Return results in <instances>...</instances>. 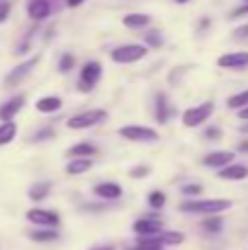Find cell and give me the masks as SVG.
<instances>
[{
    "label": "cell",
    "mask_w": 248,
    "mask_h": 250,
    "mask_svg": "<svg viewBox=\"0 0 248 250\" xmlns=\"http://www.w3.org/2000/svg\"><path fill=\"white\" fill-rule=\"evenodd\" d=\"M233 207L231 200L224 198H213V200H185L180 204L183 213H200V215H218Z\"/></svg>",
    "instance_id": "6da1fadb"
},
{
    "label": "cell",
    "mask_w": 248,
    "mask_h": 250,
    "mask_svg": "<svg viewBox=\"0 0 248 250\" xmlns=\"http://www.w3.org/2000/svg\"><path fill=\"white\" fill-rule=\"evenodd\" d=\"M147 55V46L143 44H123L112 51V62L117 64H134V62L143 60Z\"/></svg>",
    "instance_id": "7a4b0ae2"
},
{
    "label": "cell",
    "mask_w": 248,
    "mask_h": 250,
    "mask_svg": "<svg viewBox=\"0 0 248 250\" xmlns=\"http://www.w3.org/2000/svg\"><path fill=\"white\" fill-rule=\"evenodd\" d=\"M213 110H215L213 101H205V104H200V105H193V108L185 110L183 112L185 127H198V125H202L211 114H213Z\"/></svg>",
    "instance_id": "3957f363"
},
{
    "label": "cell",
    "mask_w": 248,
    "mask_h": 250,
    "mask_svg": "<svg viewBox=\"0 0 248 250\" xmlns=\"http://www.w3.org/2000/svg\"><path fill=\"white\" fill-rule=\"evenodd\" d=\"M119 134H121L123 138H127V141H134V143L158 141V132L152 127H147V125H123V127L119 129Z\"/></svg>",
    "instance_id": "277c9868"
},
{
    "label": "cell",
    "mask_w": 248,
    "mask_h": 250,
    "mask_svg": "<svg viewBox=\"0 0 248 250\" xmlns=\"http://www.w3.org/2000/svg\"><path fill=\"white\" fill-rule=\"evenodd\" d=\"M105 119V110H88V112H79L75 117H70L66 125L70 129H88L92 125H99Z\"/></svg>",
    "instance_id": "5b68a950"
},
{
    "label": "cell",
    "mask_w": 248,
    "mask_h": 250,
    "mask_svg": "<svg viewBox=\"0 0 248 250\" xmlns=\"http://www.w3.org/2000/svg\"><path fill=\"white\" fill-rule=\"evenodd\" d=\"M38 62H40V55H35V57H31V60H26V62H22V64H18L16 68H13L11 73L7 75V79H4V86L13 88V86H18V83H22V82H24V79L31 75V70L38 66Z\"/></svg>",
    "instance_id": "8992f818"
},
{
    "label": "cell",
    "mask_w": 248,
    "mask_h": 250,
    "mask_svg": "<svg viewBox=\"0 0 248 250\" xmlns=\"http://www.w3.org/2000/svg\"><path fill=\"white\" fill-rule=\"evenodd\" d=\"M99 79H101V64L99 62H88L82 68V75H79V90L82 92L92 90Z\"/></svg>",
    "instance_id": "52a82bcc"
},
{
    "label": "cell",
    "mask_w": 248,
    "mask_h": 250,
    "mask_svg": "<svg viewBox=\"0 0 248 250\" xmlns=\"http://www.w3.org/2000/svg\"><path fill=\"white\" fill-rule=\"evenodd\" d=\"M26 220L33 222L38 226H46V229H55L60 224V217L55 211H46V208H31L26 213Z\"/></svg>",
    "instance_id": "ba28073f"
},
{
    "label": "cell",
    "mask_w": 248,
    "mask_h": 250,
    "mask_svg": "<svg viewBox=\"0 0 248 250\" xmlns=\"http://www.w3.org/2000/svg\"><path fill=\"white\" fill-rule=\"evenodd\" d=\"M218 66L220 68H228V70L248 68V53L240 51V53H227V55H220L218 57Z\"/></svg>",
    "instance_id": "9c48e42d"
},
{
    "label": "cell",
    "mask_w": 248,
    "mask_h": 250,
    "mask_svg": "<svg viewBox=\"0 0 248 250\" xmlns=\"http://www.w3.org/2000/svg\"><path fill=\"white\" fill-rule=\"evenodd\" d=\"M132 230L136 233V237H143V235H156V233L163 230V224H161V220H156V217L145 215V217H141V220H136L134 224H132Z\"/></svg>",
    "instance_id": "30bf717a"
},
{
    "label": "cell",
    "mask_w": 248,
    "mask_h": 250,
    "mask_svg": "<svg viewBox=\"0 0 248 250\" xmlns=\"http://www.w3.org/2000/svg\"><path fill=\"white\" fill-rule=\"evenodd\" d=\"M233 158H235L233 151H211V154L205 156V165L211 169H222L227 165H231Z\"/></svg>",
    "instance_id": "8fae6325"
},
{
    "label": "cell",
    "mask_w": 248,
    "mask_h": 250,
    "mask_svg": "<svg viewBox=\"0 0 248 250\" xmlns=\"http://www.w3.org/2000/svg\"><path fill=\"white\" fill-rule=\"evenodd\" d=\"M95 195L101 200H119L123 195V189L117 182H99L95 187Z\"/></svg>",
    "instance_id": "7c38bea8"
},
{
    "label": "cell",
    "mask_w": 248,
    "mask_h": 250,
    "mask_svg": "<svg viewBox=\"0 0 248 250\" xmlns=\"http://www.w3.org/2000/svg\"><path fill=\"white\" fill-rule=\"evenodd\" d=\"M218 176L224 178V180H244V178H248V167L246 165H240V163H231L220 169Z\"/></svg>",
    "instance_id": "4fadbf2b"
},
{
    "label": "cell",
    "mask_w": 248,
    "mask_h": 250,
    "mask_svg": "<svg viewBox=\"0 0 248 250\" xmlns=\"http://www.w3.org/2000/svg\"><path fill=\"white\" fill-rule=\"evenodd\" d=\"M22 105H24V97H13L7 104H2L0 105V121H11L22 110Z\"/></svg>",
    "instance_id": "5bb4252c"
},
{
    "label": "cell",
    "mask_w": 248,
    "mask_h": 250,
    "mask_svg": "<svg viewBox=\"0 0 248 250\" xmlns=\"http://www.w3.org/2000/svg\"><path fill=\"white\" fill-rule=\"evenodd\" d=\"M51 16V2L48 0H31L29 2V18L31 20H44Z\"/></svg>",
    "instance_id": "9a60e30c"
},
{
    "label": "cell",
    "mask_w": 248,
    "mask_h": 250,
    "mask_svg": "<svg viewBox=\"0 0 248 250\" xmlns=\"http://www.w3.org/2000/svg\"><path fill=\"white\" fill-rule=\"evenodd\" d=\"M171 114H174V108L169 105L167 97L163 95V92H158L156 95V121L158 123H167L171 119Z\"/></svg>",
    "instance_id": "2e32d148"
},
{
    "label": "cell",
    "mask_w": 248,
    "mask_h": 250,
    "mask_svg": "<svg viewBox=\"0 0 248 250\" xmlns=\"http://www.w3.org/2000/svg\"><path fill=\"white\" fill-rule=\"evenodd\" d=\"M60 108H62V99L60 97H53V95L42 97V99H38V104H35V110L42 114H53Z\"/></svg>",
    "instance_id": "e0dca14e"
},
{
    "label": "cell",
    "mask_w": 248,
    "mask_h": 250,
    "mask_svg": "<svg viewBox=\"0 0 248 250\" xmlns=\"http://www.w3.org/2000/svg\"><path fill=\"white\" fill-rule=\"evenodd\" d=\"M92 160L90 158H70V163L66 165V173L68 176H79V173L90 171Z\"/></svg>",
    "instance_id": "ac0fdd59"
},
{
    "label": "cell",
    "mask_w": 248,
    "mask_h": 250,
    "mask_svg": "<svg viewBox=\"0 0 248 250\" xmlns=\"http://www.w3.org/2000/svg\"><path fill=\"white\" fill-rule=\"evenodd\" d=\"M97 154V147L90 145V143H79V145L70 147L68 151H66V156L68 158H90V156Z\"/></svg>",
    "instance_id": "d6986e66"
},
{
    "label": "cell",
    "mask_w": 248,
    "mask_h": 250,
    "mask_svg": "<svg viewBox=\"0 0 248 250\" xmlns=\"http://www.w3.org/2000/svg\"><path fill=\"white\" fill-rule=\"evenodd\" d=\"M123 24L127 29H143V26L149 24V16H145V13H130V16L123 18Z\"/></svg>",
    "instance_id": "ffe728a7"
},
{
    "label": "cell",
    "mask_w": 248,
    "mask_h": 250,
    "mask_svg": "<svg viewBox=\"0 0 248 250\" xmlns=\"http://www.w3.org/2000/svg\"><path fill=\"white\" fill-rule=\"evenodd\" d=\"M16 132H18V127H16V123L13 121H2L0 123V145H9V143L16 138Z\"/></svg>",
    "instance_id": "44dd1931"
},
{
    "label": "cell",
    "mask_w": 248,
    "mask_h": 250,
    "mask_svg": "<svg viewBox=\"0 0 248 250\" xmlns=\"http://www.w3.org/2000/svg\"><path fill=\"white\" fill-rule=\"evenodd\" d=\"M48 193H51V182H35V185L29 189V198L33 200V202L44 200Z\"/></svg>",
    "instance_id": "7402d4cb"
},
{
    "label": "cell",
    "mask_w": 248,
    "mask_h": 250,
    "mask_svg": "<svg viewBox=\"0 0 248 250\" xmlns=\"http://www.w3.org/2000/svg\"><path fill=\"white\" fill-rule=\"evenodd\" d=\"M57 237H60V235L55 233V229H46V226H44L42 230H33V233H29V239H33V242H40V244L55 242Z\"/></svg>",
    "instance_id": "603a6c76"
},
{
    "label": "cell",
    "mask_w": 248,
    "mask_h": 250,
    "mask_svg": "<svg viewBox=\"0 0 248 250\" xmlns=\"http://www.w3.org/2000/svg\"><path fill=\"white\" fill-rule=\"evenodd\" d=\"M222 226H224L222 217H215V215L207 217V220L202 222V229H205L209 235H220V233H222Z\"/></svg>",
    "instance_id": "cb8c5ba5"
},
{
    "label": "cell",
    "mask_w": 248,
    "mask_h": 250,
    "mask_svg": "<svg viewBox=\"0 0 248 250\" xmlns=\"http://www.w3.org/2000/svg\"><path fill=\"white\" fill-rule=\"evenodd\" d=\"M227 105L231 110H242V108H246L248 105V90H242V92H237V95H233L231 99L227 101Z\"/></svg>",
    "instance_id": "d4e9b609"
},
{
    "label": "cell",
    "mask_w": 248,
    "mask_h": 250,
    "mask_svg": "<svg viewBox=\"0 0 248 250\" xmlns=\"http://www.w3.org/2000/svg\"><path fill=\"white\" fill-rule=\"evenodd\" d=\"M147 202H149V207L152 208H163L165 207V202H167V195L163 193V191H152L149 198H147Z\"/></svg>",
    "instance_id": "484cf974"
},
{
    "label": "cell",
    "mask_w": 248,
    "mask_h": 250,
    "mask_svg": "<svg viewBox=\"0 0 248 250\" xmlns=\"http://www.w3.org/2000/svg\"><path fill=\"white\" fill-rule=\"evenodd\" d=\"M73 66H75V57L70 55V53H64V55H62V60H60V64H57L60 73H68Z\"/></svg>",
    "instance_id": "4316f807"
},
{
    "label": "cell",
    "mask_w": 248,
    "mask_h": 250,
    "mask_svg": "<svg viewBox=\"0 0 248 250\" xmlns=\"http://www.w3.org/2000/svg\"><path fill=\"white\" fill-rule=\"evenodd\" d=\"M145 40H147L152 46H161V44H163V38H161V33H158V31H152V33H147V35H145Z\"/></svg>",
    "instance_id": "83f0119b"
},
{
    "label": "cell",
    "mask_w": 248,
    "mask_h": 250,
    "mask_svg": "<svg viewBox=\"0 0 248 250\" xmlns=\"http://www.w3.org/2000/svg\"><path fill=\"white\" fill-rule=\"evenodd\" d=\"M147 173H149V167H145V165H141V167L130 169V176H132V178H145Z\"/></svg>",
    "instance_id": "f1b7e54d"
},
{
    "label": "cell",
    "mask_w": 248,
    "mask_h": 250,
    "mask_svg": "<svg viewBox=\"0 0 248 250\" xmlns=\"http://www.w3.org/2000/svg\"><path fill=\"white\" fill-rule=\"evenodd\" d=\"M183 193L185 195H200L202 193V187L200 185H185L183 187Z\"/></svg>",
    "instance_id": "f546056e"
},
{
    "label": "cell",
    "mask_w": 248,
    "mask_h": 250,
    "mask_svg": "<svg viewBox=\"0 0 248 250\" xmlns=\"http://www.w3.org/2000/svg\"><path fill=\"white\" fill-rule=\"evenodd\" d=\"M9 11H11V4L7 0H0V22H4L9 18Z\"/></svg>",
    "instance_id": "4dcf8cb0"
},
{
    "label": "cell",
    "mask_w": 248,
    "mask_h": 250,
    "mask_svg": "<svg viewBox=\"0 0 248 250\" xmlns=\"http://www.w3.org/2000/svg\"><path fill=\"white\" fill-rule=\"evenodd\" d=\"M205 136L211 138V141H218V138H222V132H220V127H207Z\"/></svg>",
    "instance_id": "1f68e13d"
},
{
    "label": "cell",
    "mask_w": 248,
    "mask_h": 250,
    "mask_svg": "<svg viewBox=\"0 0 248 250\" xmlns=\"http://www.w3.org/2000/svg\"><path fill=\"white\" fill-rule=\"evenodd\" d=\"M246 13H248V2H244L242 7H237L235 11L231 13V18H242V16H246Z\"/></svg>",
    "instance_id": "d6a6232c"
},
{
    "label": "cell",
    "mask_w": 248,
    "mask_h": 250,
    "mask_svg": "<svg viewBox=\"0 0 248 250\" xmlns=\"http://www.w3.org/2000/svg\"><path fill=\"white\" fill-rule=\"evenodd\" d=\"M53 136V129H44V132H40V134H35L31 141H44V138H51Z\"/></svg>",
    "instance_id": "836d02e7"
},
{
    "label": "cell",
    "mask_w": 248,
    "mask_h": 250,
    "mask_svg": "<svg viewBox=\"0 0 248 250\" xmlns=\"http://www.w3.org/2000/svg\"><path fill=\"white\" fill-rule=\"evenodd\" d=\"M235 38H237V40H244V38H248V24H246V26H240V29L235 31Z\"/></svg>",
    "instance_id": "e575fe53"
},
{
    "label": "cell",
    "mask_w": 248,
    "mask_h": 250,
    "mask_svg": "<svg viewBox=\"0 0 248 250\" xmlns=\"http://www.w3.org/2000/svg\"><path fill=\"white\" fill-rule=\"evenodd\" d=\"M237 117H240L242 121H248V105H246V108H242L240 112H237Z\"/></svg>",
    "instance_id": "d590c367"
},
{
    "label": "cell",
    "mask_w": 248,
    "mask_h": 250,
    "mask_svg": "<svg viewBox=\"0 0 248 250\" xmlns=\"http://www.w3.org/2000/svg\"><path fill=\"white\" fill-rule=\"evenodd\" d=\"M82 2H83V0H66V4H68V7H79Z\"/></svg>",
    "instance_id": "8d00e7d4"
},
{
    "label": "cell",
    "mask_w": 248,
    "mask_h": 250,
    "mask_svg": "<svg viewBox=\"0 0 248 250\" xmlns=\"http://www.w3.org/2000/svg\"><path fill=\"white\" fill-rule=\"evenodd\" d=\"M240 151H248V141H244V143H240Z\"/></svg>",
    "instance_id": "74e56055"
},
{
    "label": "cell",
    "mask_w": 248,
    "mask_h": 250,
    "mask_svg": "<svg viewBox=\"0 0 248 250\" xmlns=\"http://www.w3.org/2000/svg\"><path fill=\"white\" fill-rule=\"evenodd\" d=\"M240 132H244V134H248V121H246V125H242V127H240Z\"/></svg>",
    "instance_id": "f35d334b"
},
{
    "label": "cell",
    "mask_w": 248,
    "mask_h": 250,
    "mask_svg": "<svg viewBox=\"0 0 248 250\" xmlns=\"http://www.w3.org/2000/svg\"><path fill=\"white\" fill-rule=\"evenodd\" d=\"M92 250H112L110 246H105V248H92Z\"/></svg>",
    "instance_id": "ab89813d"
},
{
    "label": "cell",
    "mask_w": 248,
    "mask_h": 250,
    "mask_svg": "<svg viewBox=\"0 0 248 250\" xmlns=\"http://www.w3.org/2000/svg\"><path fill=\"white\" fill-rule=\"evenodd\" d=\"M176 2H180V4H185V2H189V0H176Z\"/></svg>",
    "instance_id": "60d3db41"
},
{
    "label": "cell",
    "mask_w": 248,
    "mask_h": 250,
    "mask_svg": "<svg viewBox=\"0 0 248 250\" xmlns=\"http://www.w3.org/2000/svg\"><path fill=\"white\" fill-rule=\"evenodd\" d=\"M244 2H248V0H244Z\"/></svg>",
    "instance_id": "b9f144b4"
}]
</instances>
